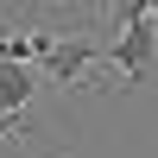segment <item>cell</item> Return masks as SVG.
Instances as JSON below:
<instances>
[{
  "instance_id": "cell-2",
  "label": "cell",
  "mask_w": 158,
  "mask_h": 158,
  "mask_svg": "<svg viewBox=\"0 0 158 158\" xmlns=\"http://www.w3.org/2000/svg\"><path fill=\"white\" fill-rule=\"evenodd\" d=\"M38 70H44V82L76 89V82H89V70H95V44H89V38H57Z\"/></svg>"
},
{
  "instance_id": "cell-1",
  "label": "cell",
  "mask_w": 158,
  "mask_h": 158,
  "mask_svg": "<svg viewBox=\"0 0 158 158\" xmlns=\"http://www.w3.org/2000/svg\"><path fill=\"white\" fill-rule=\"evenodd\" d=\"M152 63H158V13L120 25V38H114V51H108V70L120 76V82H146Z\"/></svg>"
},
{
  "instance_id": "cell-4",
  "label": "cell",
  "mask_w": 158,
  "mask_h": 158,
  "mask_svg": "<svg viewBox=\"0 0 158 158\" xmlns=\"http://www.w3.org/2000/svg\"><path fill=\"white\" fill-rule=\"evenodd\" d=\"M38 82H44V70H38V63H13V57H0V114H25V101L38 95Z\"/></svg>"
},
{
  "instance_id": "cell-3",
  "label": "cell",
  "mask_w": 158,
  "mask_h": 158,
  "mask_svg": "<svg viewBox=\"0 0 158 158\" xmlns=\"http://www.w3.org/2000/svg\"><path fill=\"white\" fill-rule=\"evenodd\" d=\"M57 38H63V32H44V25H32V19H25L19 32L0 19V57H13V63H44Z\"/></svg>"
}]
</instances>
